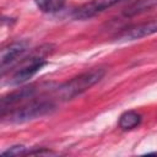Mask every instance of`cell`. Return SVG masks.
<instances>
[{
    "mask_svg": "<svg viewBox=\"0 0 157 157\" xmlns=\"http://www.w3.org/2000/svg\"><path fill=\"white\" fill-rule=\"evenodd\" d=\"M45 64H47V61L43 58H40V56L31 58V60L28 63H26L22 67H20L13 74V76L10 80V83H12V85H20V83L26 82L33 75H36Z\"/></svg>",
    "mask_w": 157,
    "mask_h": 157,
    "instance_id": "obj_4",
    "label": "cell"
},
{
    "mask_svg": "<svg viewBox=\"0 0 157 157\" xmlns=\"http://www.w3.org/2000/svg\"><path fill=\"white\" fill-rule=\"evenodd\" d=\"M141 123V115L137 112L134 110H128L123 113L119 118V126L123 130H130L136 126H139Z\"/></svg>",
    "mask_w": 157,
    "mask_h": 157,
    "instance_id": "obj_9",
    "label": "cell"
},
{
    "mask_svg": "<svg viewBox=\"0 0 157 157\" xmlns=\"http://www.w3.org/2000/svg\"><path fill=\"white\" fill-rule=\"evenodd\" d=\"M104 74H105V70L101 69V67L92 69L87 72H83V74L66 81L65 83H63L58 90V94L61 99H72L76 96L90 90L98 81H101L103 78Z\"/></svg>",
    "mask_w": 157,
    "mask_h": 157,
    "instance_id": "obj_1",
    "label": "cell"
},
{
    "mask_svg": "<svg viewBox=\"0 0 157 157\" xmlns=\"http://www.w3.org/2000/svg\"><path fill=\"white\" fill-rule=\"evenodd\" d=\"M55 105L50 102H33L20 109H16L10 114V121L12 123H23L32 119L40 118L54 110Z\"/></svg>",
    "mask_w": 157,
    "mask_h": 157,
    "instance_id": "obj_2",
    "label": "cell"
},
{
    "mask_svg": "<svg viewBox=\"0 0 157 157\" xmlns=\"http://www.w3.org/2000/svg\"><path fill=\"white\" fill-rule=\"evenodd\" d=\"M26 153H28V152L26 151V147L22 146V145L12 146L9 150H6V151L2 152L4 156H20V155H26Z\"/></svg>",
    "mask_w": 157,
    "mask_h": 157,
    "instance_id": "obj_11",
    "label": "cell"
},
{
    "mask_svg": "<svg viewBox=\"0 0 157 157\" xmlns=\"http://www.w3.org/2000/svg\"><path fill=\"white\" fill-rule=\"evenodd\" d=\"M34 94V88L33 87H23V88H20L7 96H5L2 99H1V110L2 113L5 112L6 108L26 99V98H29Z\"/></svg>",
    "mask_w": 157,
    "mask_h": 157,
    "instance_id": "obj_7",
    "label": "cell"
},
{
    "mask_svg": "<svg viewBox=\"0 0 157 157\" xmlns=\"http://www.w3.org/2000/svg\"><path fill=\"white\" fill-rule=\"evenodd\" d=\"M124 0H91L83 5H81L80 7H77L74 11V17L76 20H88L94 17L96 15L103 12L104 10L115 6L117 4L121 2Z\"/></svg>",
    "mask_w": 157,
    "mask_h": 157,
    "instance_id": "obj_3",
    "label": "cell"
},
{
    "mask_svg": "<svg viewBox=\"0 0 157 157\" xmlns=\"http://www.w3.org/2000/svg\"><path fill=\"white\" fill-rule=\"evenodd\" d=\"M27 42H15L1 50V69L5 70L7 65L13 64L26 50H27Z\"/></svg>",
    "mask_w": 157,
    "mask_h": 157,
    "instance_id": "obj_6",
    "label": "cell"
},
{
    "mask_svg": "<svg viewBox=\"0 0 157 157\" xmlns=\"http://www.w3.org/2000/svg\"><path fill=\"white\" fill-rule=\"evenodd\" d=\"M156 32H157V21H148L124 29L121 33H119L118 38L119 40H135L151 36Z\"/></svg>",
    "mask_w": 157,
    "mask_h": 157,
    "instance_id": "obj_5",
    "label": "cell"
},
{
    "mask_svg": "<svg viewBox=\"0 0 157 157\" xmlns=\"http://www.w3.org/2000/svg\"><path fill=\"white\" fill-rule=\"evenodd\" d=\"M66 0H34L37 7L47 13H53L63 9Z\"/></svg>",
    "mask_w": 157,
    "mask_h": 157,
    "instance_id": "obj_10",
    "label": "cell"
},
{
    "mask_svg": "<svg viewBox=\"0 0 157 157\" xmlns=\"http://www.w3.org/2000/svg\"><path fill=\"white\" fill-rule=\"evenodd\" d=\"M157 6V0H136L131 2L125 10H124V16L126 17H132L136 15H140L142 12H146L151 9Z\"/></svg>",
    "mask_w": 157,
    "mask_h": 157,
    "instance_id": "obj_8",
    "label": "cell"
}]
</instances>
